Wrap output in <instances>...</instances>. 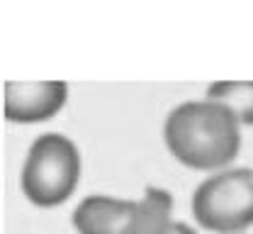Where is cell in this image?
<instances>
[{"instance_id":"obj_4","label":"cell","mask_w":253,"mask_h":234,"mask_svg":"<svg viewBox=\"0 0 253 234\" xmlns=\"http://www.w3.org/2000/svg\"><path fill=\"white\" fill-rule=\"evenodd\" d=\"M68 98L63 81H7L2 86V112L10 122H44L51 120Z\"/></svg>"},{"instance_id":"obj_7","label":"cell","mask_w":253,"mask_h":234,"mask_svg":"<svg viewBox=\"0 0 253 234\" xmlns=\"http://www.w3.org/2000/svg\"><path fill=\"white\" fill-rule=\"evenodd\" d=\"M207 100L229 107L241 125H253V81H219L207 88Z\"/></svg>"},{"instance_id":"obj_5","label":"cell","mask_w":253,"mask_h":234,"mask_svg":"<svg viewBox=\"0 0 253 234\" xmlns=\"http://www.w3.org/2000/svg\"><path fill=\"white\" fill-rule=\"evenodd\" d=\"M136 202L107 195H90L73 212V227L81 234H126Z\"/></svg>"},{"instance_id":"obj_8","label":"cell","mask_w":253,"mask_h":234,"mask_svg":"<svg viewBox=\"0 0 253 234\" xmlns=\"http://www.w3.org/2000/svg\"><path fill=\"white\" fill-rule=\"evenodd\" d=\"M168 234H195V230L188 227L185 222H173V227H170V232Z\"/></svg>"},{"instance_id":"obj_2","label":"cell","mask_w":253,"mask_h":234,"mask_svg":"<svg viewBox=\"0 0 253 234\" xmlns=\"http://www.w3.org/2000/svg\"><path fill=\"white\" fill-rule=\"evenodd\" d=\"M81 178V154L61 134H42L22 168V190L34 205L54 207L71 198Z\"/></svg>"},{"instance_id":"obj_1","label":"cell","mask_w":253,"mask_h":234,"mask_svg":"<svg viewBox=\"0 0 253 234\" xmlns=\"http://www.w3.org/2000/svg\"><path fill=\"white\" fill-rule=\"evenodd\" d=\"M236 115L219 102H183L163 127L168 151L190 168L210 171L231 164L241 149Z\"/></svg>"},{"instance_id":"obj_3","label":"cell","mask_w":253,"mask_h":234,"mask_svg":"<svg viewBox=\"0 0 253 234\" xmlns=\"http://www.w3.org/2000/svg\"><path fill=\"white\" fill-rule=\"evenodd\" d=\"M195 220L217 234H236L253 225V168L210 176L192 195Z\"/></svg>"},{"instance_id":"obj_6","label":"cell","mask_w":253,"mask_h":234,"mask_svg":"<svg viewBox=\"0 0 253 234\" xmlns=\"http://www.w3.org/2000/svg\"><path fill=\"white\" fill-rule=\"evenodd\" d=\"M170 210H173V198L168 190L146 188L144 198L136 202L126 234H168L173 227Z\"/></svg>"}]
</instances>
